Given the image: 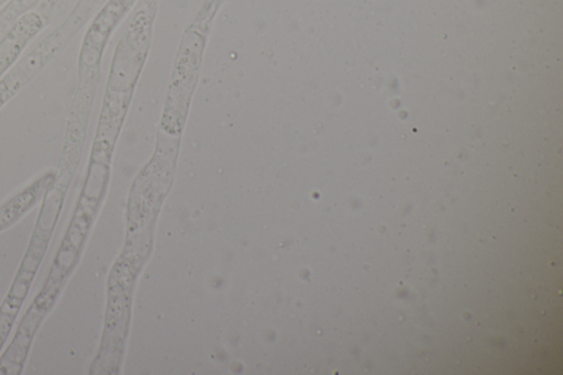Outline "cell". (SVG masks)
Listing matches in <instances>:
<instances>
[{
    "label": "cell",
    "mask_w": 563,
    "mask_h": 375,
    "mask_svg": "<svg viewBox=\"0 0 563 375\" xmlns=\"http://www.w3.org/2000/svg\"><path fill=\"white\" fill-rule=\"evenodd\" d=\"M76 1L77 0H43L38 5V13L43 16L45 22L48 23L53 18L75 4Z\"/></svg>",
    "instance_id": "cell-3"
},
{
    "label": "cell",
    "mask_w": 563,
    "mask_h": 375,
    "mask_svg": "<svg viewBox=\"0 0 563 375\" xmlns=\"http://www.w3.org/2000/svg\"><path fill=\"white\" fill-rule=\"evenodd\" d=\"M45 24V20L38 12L31 11L21 16L0 40V76Z\"/></svg>",
    "instance_id": "cell-1"
},
{
    "label": "cell",
    "mask_w": 563,
    "mask_h": 375,
    "mask_svg": "<svg viewBox=\"0 0 563 375\" xmlns=\"http://www.w3.org/2000/svg\"><path fill=\"white\" fill-rule=\"evenodd\" d=\"M43 0H8L0 9V40L11 30L15 22Z\"/></svg>",
    "instance_id": "cell-2"
}]
</instances>
